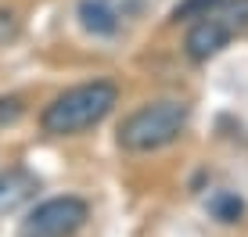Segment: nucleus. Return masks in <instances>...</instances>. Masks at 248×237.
<instances>
[{"instance_id":"1","label":"nucleus","mask_w":248,"mask_h":237,"mask_svg":"<svg viewBox=\"0 0 248 237\" xmlns=\"http://www.w3.org/2000/svg\"><path fill=\"white\" fill-rule=\"evenodd\" d=\"M119 104V87L112 79H93L79 87L58 94L40 115V126L50 137H76V133L90 130V126L105 122Z\"/></svg>"},{"instance_id":"2","label":"nucleus","mask_w":248,"mask_h":237,"mask_svg":"<svg viewBox=\"0 0 248 237\" xmlns=\"http://www.w3.org/2000/svg\"><path fill=\"white\" fill-rule=\"evenodd\" d=\"M187 122H191V104H184V101H151V104L137 108L133 115L123 118L115 140L130 155H151V151H162L173 140H180Z\"/></svg>"},{"instance_id":"3","label":"nucleus","mask_w":248,"mask_h":237,"mask_svg":"<svg viewBox=\"0 0 248 237\" xmlns=\"http://www.w3.org/2000/svg\"><path fill=\"white\" fill-rule=\"evenodd\" d=\"M90 219V205L76 194L47 198L18 223V237H76Z\"/></svg>"},{"instance_id":"4","label":"nucleus","mask_w":248,"mask_h":237,"mask_svg":"<svg viewBox=\"0 0 248 237\" xmlns=\"http://www.w3.org/2000/svg\"><path fill=\"white\" fill-rule=\"evenodd\" d=\"M230 40H234V29L227 25L223 15H205V18H198L187 29V36H184V50H187V58H191L194 65H205L209 58H216L219 50H223Z\"/></svg>"},{"instance_id":"5","label":"nucleus","mask_w":248,"mask_h":237,"mask_svg":"<svg viewBox=\"0 0 248 237\" xmlns=\"http://www.w3.org/2000/svg\"><path fill=\"white\" fill-rule=\"evenodd\" d=\"M40 191V180L36 173H29V169L15 165V169H4L0 173V216L15 212V208H22L25 201H32Z\"/></svg>"},{"instance_id":"6","label":"nucleus","mask_w":248,"mask_h":237,"mask_svg":"<svg viewBox=\"0 0 248 237\" xmlns=\"http://www.w3.org/2000/svg\"><path fill=\"white\" fill-rule=\"evenodd\" d=\"M76 18H79L83 32H90V36H115L123 15H119V7L112 0H79Z\"/></svg>"},{"instance_id":"7","label":"nucleus","mask_w":248,"mask_h":237,"mask_svg":"<svg viewBox=\"0 0 248 237\" xmlns=\"http://www.w3.org/2000/svg\"><path fill=\"white\" fill-rule=\"evenodd\" d=\"M227 0H180V4L169 11V22H198L205 15H216Z\"/></svg>"},{"instance_id":"8","label":"nucleus","mask_w":248,"mask_h":237,"mask_svg":"<svg viewBox=\"0 0 248 237\" xmlns=\"http://www.w3.org/2000/svg\"><path fill=\"white\" fill-rule=\"evenodd\" d=\"M209 212L216 216L219 223H237V219L245 216V201L237 198V194H230V191H219V194L209 198Z\"/></svg>"},{"instance_id":"9","label":"nucleus","mask_w":248,"mask_h":237,"mask_svg":"<svg viewBox=\"0 0 248 237\" xmlns=\"http://www.w3.org/2000/svg\"><path fill=\"white\" fill-rule=\"evenodd\" d=\"M219 15H223L227 25L234 29V36L248 32V0H227V4L219 7Z\"/></svg>"},{"instance_id":"10","label":"nucleus","mask_w":248,"mask_h":237,"mask_svg":"<svg viewBox=\"0 0 248 237\" xmlns=\"http://www.w3.org/2000/svg\"><path fill=\"white\" fill-rule=\"evenodd\" d=\"M25 112V104H22V97H0V126H11V122H18Z\"/></svg>"},{"instance_id":"11","label":"nucleus","mask_w":248,"mask_h":237,"mask_svg":"<svg viewBox=\"0 0 248 237\" xmlns=\"http://www.w3.org/2000/svg\"><path fill=\"white\" fill-rule=\"evenodd\" d=\"M18 15L15 11H0V44H7V40H15L18 36Z\"/></svg>"}]
</instances>
